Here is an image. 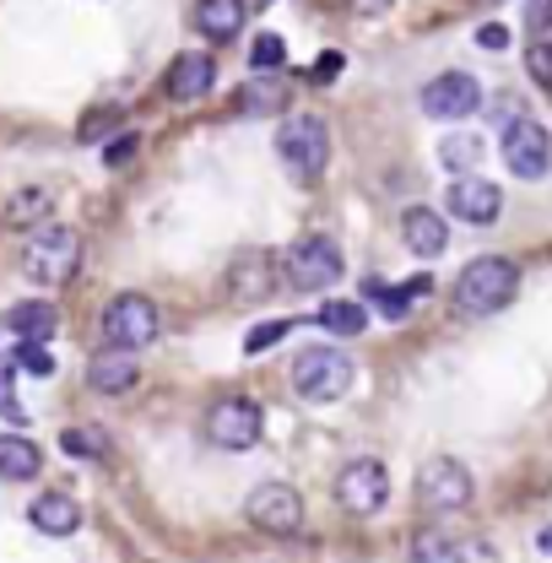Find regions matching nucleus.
<instances>
[{
	"mask_svg": "<svg viewBox=\"0 0 552 563\" xmlns=\"http://www.w3.org/2000/svg\"><path fill=\"white\" fill-rule=\"evenodd\" d=\"M281 272H287L292 287H331V282L342 277V250H336L331 239L309 233V239H298V244L281 255Z\"/></svg>",
	"mask_w": 552,
	"mask_h": 563,
	"instance_id": "9",
	"label": "nucleus"
},
{
	"mask_svg": "<svg viewBox=\"0 0 552 563\" xmlns=\"http://www.w3.org/2000/svg\"><path fill=\"white\" fill-rule=\"evenodd\" d=\"M472 472L461 466V461H450V455H439V461H428L422 472H417V504L422 509H433V515H450V509H466L472 504Z\"/></svg>",
	"mask_w": 552,
	"mask_h": 563,
	"instance_id": "6",
	"label": "nucleus"
},
{
	"mask_svg": "<svg viewBox=\"0 0 552 563\" xmlns=\"http://www.w3.org/2000/svg\"><path fill=\"white\" fill-rule=\"evenodd\" d=\"M477 157H483V141L477 136H444L439 141V163H444V168H455V174H472V168H477Z\"/></svg>",
	"mask_w": 552,
	"mask_h": 563,
	"instance_id": "26",
	"label": "nucleus"
},
{
	"mask_svg": "<svg viewBox=\"0 0 552 563\" xmlns=\"http://www.w3.org/2000/svg\"><path fill=\"white\" fill-rule=\"evenodd\" d=\"M401 239H407V250L422 255V261H433V255H444V244H450V233H444V217L428 207H412L401 217Z\"/></svg>",
	"mask_w": 552,
	"mask_h": 563,
	"instance_id": "17",
	"label": "nucleus"
},
{
	"mask_svg": "<svg viewBox=\"0 0 552 563\" xmlns=\"http://www.w3.org/2000/svg\"><path fill=\"white\" fill-rule=\"evenodd\" d=\"M477 44H483V49H509V27H498V22H487L483 33H477Z\"/></svg>",
	"mask_w": 552,
	"mask_h": 563,
	"instance_id": "39",
	"label": "nucleus"
},
{
	"mask_svg": "<svg viewBox=\"0 0 552 563\" xmlns=\"http://www.w3.org/2000/svg\"><path fill=\"white\" fill-rule=\"evenodd\" d=\"M163 87H168L174 103H196V98H207L211 87H217V60H211L207 49H185V55H174Z\"/></svg>",
	"mask_w": 552,
	"mask_h": 563,
	"instance_id": "13",
	"label": "nucleus"
},
{
	"mask_svg": "<svg viewBox=\"0 0 552 563\" xmlns=\"http://www.w3.org/2000/svg\"><path fill=\"white\" fill-rule=\"evenodd\" d=\"M320 325H325V331H336V336H363L368 309H363V303H352V298H331V303H320Z\"/></svg>",
	"mask_w": 552,
	"mask_h": 563,
	"instance_id": "24",
	"label": "nucleus"
},
{
	"mask_svg": "<svg viewBox=\"0 0 552 563\" xmlns=\"http://www.w3.org/2000/svg\"><path fill=\"white\" fill-rule=\"evenodd\" d=\"M81 266V239L70 228H38L27 244H22V272L38 282V287H66Z\"/></svg>",
	"mask_w": 552,
	"mask_h": 563,
	"instance_id": "3",
	"label": "nucleus"
},
{
	"mask_svg": "<svg viewBox=\"0 0 552 563\" xmlns=\"http://www.w3.org/2000/svg\"><path fill=\"white\" fill-rule=\"evenodd\" d=\"M455 563H498L487 542H455Z\"/></svg>",
	"mask_w": 552,
	"mask_h": 563,
	"instance_id": "36",
	"label": "nucleus"
},
{
	"mask_svg": "<svg viewBox=\"0 0 552 563\" xmlns=\"http://www.w3.org/2000/svg\"><path fill=\"white\" fill-rule=\"evenodd\" d=\"M342 55H336V49H325V55H320V60H314V81H320V87H325V81H336V76H342Z\"/></svg>",
	"mask_w": 552,
	"mask_h": 563,
	"instance_id": "37",
	"label": "nucleus"
},
{
	"mask_svg": "<svg viewBox=\"0 0 552 563\" xmlns=\"http://www.w3.org/2000/svg\"><path fill=\"white\" fill-rule=\"evenodd\" d=\"M385 498H390L385 461H346L336 472V504L346 515H374V509H385Z\"/></svg>",
	"mask_w": 552,
	"mask_h": 563,
	"instance_id": "8",
	"label": "nucleus"
},
{
	"mask_svg": "<svg viewBox=\"0 0 552 563\" xmlns=\"http://www.w3.org/2000/svg\"><path fill=\"white\" fill-rule=\"evenodd\" d=\"M493 120H498V125H515V120H520V103H515V98H498V103H493Z\"/></svg>",
	"mask_w": 552,
	"mask_h": 563,
	"instance_id": "41",
	"label": "nucleus"
},
{
	"mask_svg": "<svg viewBox=\"0 0 552 563\" xmlns=\"http://www.w3.org/2000/svg\"><path fill=\"white\" fill-rule=\"evenodd\" d=\"M526 27H531L537 38H548L552 33V0H531V5H526Z\"/></svg>",
	"mask_w": 552,
	"mask_h": 563,
	"instance_id": "33",
	"label": "nucleus"
},
{
	"mask_svg": "<svg viewBox=\"0 0 552 563\" xmlns=\"http://www.w3.org/2000/svg\"><path fill=\"white\" fill-rule=\"evenodd\" d=\"M233 298L239 303H250V298H266L276 292V277H272V255H261V250H250V255H239L233 261Z\"/></svg>",
	"mask_w": 552,
	"mask_h": 563,
	"instance_id": "19",
	"label": "nucleus"
},
{
	"mask_svg": "<svg viewBox=\"0 0 552 563\" xmlns=\"http://www.w3.org/2000/svg\"><path fill=\"white\" fill-rule=\"evenodd\" d=\"M0 418L27 422V412H22V401H16V363H0Z\"/></svg>",
	"mask_w": 552,
	"mask_h": 563,
	"instance_id": "31",
	"label": "nucleus"
},
{
	"mask_svg": "<svg viewBox=\"0 0 552 563\" xmlns=\"http://www.w3.org/2000/svg\"><path fill=\"white\" fill-rule=\"evenodd\" d=\"M515 287H520V266L504 255H483L455 282V309L461 314H498L515 298Z\"/></svg>",
	"mask_w": 552,
	"mask_h": 563,
	"instance_id": "1",
	"label": "nucleus"
},
{
	"mask_svg": "<svg viewBox=\"0 0 552 563\" xmlns=\"http://www.w3.org/2000/svg\"><path fill=\"white\" fill-rule=\"evenodd\" d=\"M363 303H374L379 314H390V320H401L407 314V303H412V292H407V282L401 287H385V282H363Z\"/></svg>",
	"mask_w": 552,
	"mask_h": 563,
	"instance_id": "25",
	"label": "nucleus"
},
{
	"mask_svg": "<svg viewBox=\"0 0 552 563\" xmlns=\"http://www.w3.org/2000/svg\"><path fill=\"white\" fill-rule=\"evenodd\" d=\"M537 548H542V553H552V526L542 531V537H537Z\"/></svg>",
	"mask_w": 552,
	"mask_h": 563,
	"instance_id": "42",
	"label": "nucleus"
},
{
	"mask_svg": "<svg viewBox=\"0 0 552 563\" xmlns=\"http://www.w3.org/2000/svg\"><path fill=\"white\" fill-rule=\"evenodd\" d=\"M60 444H66V455H87V461H98V455L109 450V439H103L98 428H66Z\"/></svg>",
	"mask_w": 552,
	"mask_h": 563,
	"instance_id": "27",
	"label": "nucleus"
},
{
	"mask_svg": "<svg viewBox=\"0 0 552 563\" xmlns=\"http://www.w3.org/2000/svg\"><path fill=\"white\" fill-rule=\"evenodd\" d=\"M276 157L287 163L292 179L314 185V179L325 174V163H331V131H325V120H320V114H292V120H281Z\"/></svg>",
	"mask_w": 552,
	"mask_h": 563,
	"instance_id": "2",
	"label": "nucleus"
},
{
	"mask_svg": "<svg viewBox=\"0 0 552 563\" xmlns=\"http://www.w3.org/2000/svg\"><path fill=\"white\" fill-rule=\"evenodd\" d=\"M5 325H11L16 342H49L60 331V309L49 298H22V303H11Z\"/></svg>",
	"mask_w": 552,
	"mask_h": 563,
	"instance_id": "16",
	"label": "nucleus"
},
{
	"mask_svg": "<svg viewBox=\"0 0 552 563\" xmlns=\"http://www.w3.org/2000/svg\"><path fill=\"white\" fill-rule=\"evenodd\" d=\"M483 109V81L472 70H444L422 87V114L428 120H466Z\"/></svg>",
	"mask_w": 552,
	"mask_h": 563,
	"instance_id": "7",
	"label": "nucleus"
},
{
	"mask_svg": "<svg viewBox=\"0 0 552 563\" xmlns=\"http://www.w3.org/2000/svg\"><path fill=\"white\" fill-rule=\"evenodd\" d=\"M244 5H250V11H266V5H276V0H244Z\"/></svg>",
	"mask_w": 552,
	"mask_h": 563,
	"instance_id": "43",
	"label": "nucleus"
},
{
	"mask_svg": "<svg viewBox=\"0 0 552 563\" xmlns=\"http://www.w3.org/2000/svg\"><path fill=\"white\" fill-rule=\"evenodd\" d=\"M504 163H509V174L515 179H542L552 168V141L548 131L537 125V120H515V125H504Z\"/></svg>",
	"mask_w": 552,
	"mask_h": 563,
	"instance_id": "11",
	"label": "nucleus"
},
{
	"mask_svg": "<svg viewBox=\"0 0 552 563\" xmlns=\"http://www.w3.org/2000/svg\"><path fill=\"white\" fill-rule=\"evenodd\" d=\"M5 336H11V325H5V320H0V347H5Z\"/></svg>",
	"mask_w": 552,
	"mask_h": 563,
	"instance_id": "44",
	"label": "nucleus"
},
{
	"mask_svg": "<svg viewBox=\"0 0 552 563\" xmlns=\"http://www.w3.org/2000/svg\"><path fill=\"white\" fill-rule=\"evenodd\" d=\"M239 109H244V114H281V109H287V81H276L272 70H255V76L239 87Z\"/></svg>",
	"mask_w": 552,
	"mask_h": 563,
	"instance_id": "22",
	"label": "nucleus"
},
{
	"mask_svg": "<svg viewBox=\"0 0 552 563\" xmlns=\"http://www.w3.org/2000/svg\"><path fill=\"white\" fill-rule=\"evenodd\" d=\"M450 211H455L461 222H472V228H487V222H498L504 196H498V185H493V179L461 174V179L450 185Z\"/></svg>",
	"mask_w": 552,
	"mask_h": 563,
	"instance_id": "14",
	"label": "nucleus"
},
{
	"mask_svg": "<svg viewBox=\"0 0 552 563\" xmlns=\"http://www.w3.org/2000/svg\"><path fill=\"white\" fill-rule=\"evenodd\" d=\"M244 515H250V526H261L272 537H292L303 526V498H298V488H287V483H261V488L250 493Z\"/></svg>",
	"mask_w": 552,
	"mask_h": 563,
	"instance_id": "10",
	"label": "nucleus"
},
{
	"mask_svg": "<svg viewBox=\"0 0 552 563\" xmlns=\"http://www.w3.org/2000/svg\"><path fill=\"white\" fill-rule=\"evenodd\" d=\"M412 563H455V542H444L439 531H422L412 548Z\"/></svg>",
	"mask_w": 552,
	"mask_h": 563,
	"instance_id": "29",
	"label": "nucleus"
},
{
	"mask_svg": "<svg viewBox=\"0 0 552 563\" xmlns=\"http://www.w3.org/2000/svg\"><path fill=\"white\" fill-rule=\"evenodd\" d=\"M287 331H292V325H287V320H272V325H261V331H250V336H244V352H250V357H255V352L276 347V342H281V336H287Z\"/></svg>",
	"mask_w": 552,
	"mask_h": 563,
	"instance_id": "32",
	"label": "nucleus"
},
{
	"mask_svg": "<svg viewBox=\"0 0 552 563\" xmlns=\"http://www.w3.org/2000/svg\"><path fill=\"white\" fill-rule=\"evenodd\" d=\"M526 66H531V76H537L542 87H552V49H548V44H531V55H526Z\"/></svg>",
	"mask_w": 552,
	"mask_h": 563,
	"instance_id": "35",
	"label": "nucleus"
},
{
	"mask_svg": "<svg viewBox=\"0 0 552 563\" xmlns=\"http://www.w3.org/2000/svg\"><path fill=\"white\" fill-rule=\"evenodd\" d=\"M16 368L33 374V379H44V374H55V357H49L44 342H16Z\"/></svg>",
	"mask_w": 552,
	"mask_h": 563,
	"instance_id": "28",
	"label": "nucleus"
},
{
	"mask_svg": "<svg viewBox=\"0 0 552 563\" xmlns=\"http://www.w3.org/2000/svg\"><path fill=\"white\" fill-rule=\"evenodd\" d=\"M38 466H44V455H38L33 439H22V433H5L0 439V477L5 483H33Z\"/></svg>",
	"mask_w": 552,
	"mask_h": 563,
	"instance_id": "21",
	"label": "nucleus"
},
{
	"mask_svg": "<svg viewBox=\"0 0 552 563\" xmlns=\"http://www.w3.org/2000/svg\"><path fill=\"white\" fill-rule=\"evenodd\" d=\"M352 357L336 347H309L292 357V390L303 396V401H336L352 390Z\"/></svg>",
	"mask_w": 552,
	"mask_h": 563,
	"instance_id": "4",
	"label": "nucleus"
},
{
	"mask_svg": "<svg viewBox=\"0 0 552 563\" xmlns=\"http://www.w3.org/2000/svg\"><path fill=\"white\" fill-rule=\"evenodd\" d=\"M346 11H352V16H385L390 0H346Z\"/></svg>",
	"mask_w": 552,
	"mask_h": 563,
	"instance_id": "40",
	"label": "nucleus"
},
{
	"mask_svg": "<svg viewBox=\"0 0 552 563\" xmlns=\"http://www.w3.org/2000/svg\"><path fill=\"white\" fill-rule=\"evenodd\" d=\"M114 125H120V109H98V114H92V120H87L76 136H81V141H98L103 131H114Z\"/></svg>",
	"mask_w": 552,
	"mask_h": 563,
	"instance_id": "34",
	"label": "nucleus"
},
{
	"mask_svg": "<svg viewBox=\"0 0 552 563\" xmlns=\"http://www.w3.org/2000/svg\"><path fill=\"white\" fill-rule=\"evenodd\" d=\"M136 379H141L136 352H125V347H103V352H92V363H87V385L98 396H125V390H136Z\"/></svg>",
	"mask_w": 552,
	"mask_h": 563,
	"instance_id": "15",
	"label": "nucleus"
},
{
	"mask_svg": "<svg viewBox=\"0 0 552 563\" xmlns=\"http://www.w3.org/2000/svg\"><path fill=\"white\" fill-rule=\"evenodd\" d=\"M49 211H55V196L27 185V190H16L5 201V228H38V222H49Z\"/></svg>",
	"mask_w": 552,
	"mask_h": 563,
	"instance_id": "23",
	"label": "nucleus"
},
{
	"mask_svg": "<svg viewBox=\"0 0 552 563\" xmlns=\"http://www.w3.org/2000/svg\"><path fill=\"white\" fill-rule=\"evenodd\" d=\"M27 520H33L44 537H70V531L81 526V509H76V498H66V493H44V498L27 504Z\"/></svg>",
	"mask_w": 552,
	"mask_h": 563,
	"instance_id": "18",
	"label": "nucleus"
},
{
	"mask_svg": "<svg viewBox=\"0 0 552 563\" xmlns=\"http://www.w3.org/2000/svg\"><path fill=\"white\" fill-rule=\"evenodd\" d=\"M131 152H136V136H120V141H109L103 163H109V168H120V163H131Z\"/></svg>",
	"mask_w": 552,
	"mask_h": 563,
	"instance_id": "38",
	"label": "nucleus"
},
{
	"mask_svg": "<svg viewBox=\"0 0 552 563\" xmlns=\"http://www.w3.org/2000/svg\"><path fill=\"white\" fill-rule=\"evenodd\" d=\"M244 0H201L196 5V27L217 38V44H228V38H239V27H244Z\"/></svg>",
	"mask_w": 552,
	"mask_h": 563,
	"instance_id": "20",
	"label": "nucleus"
},
{
	"mask_svg": "<svg viewBox=\"0 0 552 563\" xmlns=\"http://www.w3.org/2000/svg\"><path fill=\"white\" fill-rule=\"evenodd\" d=\"M261 428H266L261 407H255V401H244V396L217 401V407L207 412V439L217 444V450H250V444L261 439Z\"/></svg>",
	"mask_w": 552,
	"mask_h": 563,
	"instance_id": "12",
	"label": "nucleus"
},
{
	"mask_svg": "<svg viewBox=\"0 0 552 563\" xmlns=\"http://www.w3.org/2000/svg\"><path fill=\"white\" fill-rule=\"evenodd\" d=\"M281 60H287V44H281L276 33H261L255 49H250V70H276Z\"/></svg>",
	"mask_w": 552,
	"mask_h": 563,
	"instance_id": "30",
	"label": "nucleus"
},
{
	"mask_svg": "<svg viewBox=\"0 0 552 563\" xmlns=\"http://www.w3.org/2000/svg\"><path fill=\"white\" fill-rule=\"evenodd\" d=\"M98 331H103V342H109V347L141 352V347H152V342H157L163 320H157V303H152V298H141V292H120V298L103 309Z\"/></svg>",
	"mask_w": 552,
	"mask_h": 563,
	"instance_id": "5",
	"label": "nucleus"
}]
</instances>
